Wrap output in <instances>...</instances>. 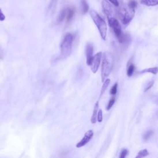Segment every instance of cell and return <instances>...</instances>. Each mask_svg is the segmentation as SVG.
<instances>
[{"instance_id": "1", "label": "cell", "mask_w": 158, "mask_h": 158, "mask_svg": "<svg viewBox=\"0 0 158 158\" xmlns=\"http://www.w3.org/2000/svg\"><path fill=\"white\" fill-rule=\"evenodd\" d=\"M114 65V58L110 52L105 51L102 56L101 80L103 82L110 75Z\"/></svg>"}, {"instance_id": "2", "label": "cell", "mask_w": 158, "mask_h": 158, "mask_svg": "<svg viewBox=\"0 0 158 158\" xmlns=\"http://www.w3.org/2000/svg\"><path fill=\"white\" fill-rule=\"evenodd\" d=\"M73 41L74 37L72 33H67L64 36L60 45V57L61 59H65L71 55Z\"/></svg>"}, {"instance_id": "3", "label": "cell", "mask_w": 158, "mask_h": 158, "mask_svg": "<svg viewBox=\"0 0 158 158\" xmlns=\"http://www.w3.org/2000/svg\"><path fill=\"white\" fill-rule=\"evenodd\" d=\"M90 14L91 19H93L95 24L96 25V27H97L99 30L101 37L102 38L103 40H106L108 30L106 22H105L102 17L98 14V13L97 12L93 10H91L90 11Z\"/></svg>"}, {"instance_id": "4", "label": "cell", "mask_w": 158, "mask_h": 158, "mask_svg": "<svg viewBox=\"0 0 158 158\" xmlns=\"http://www.w3.org/2000/svg\"><path fill=\"white\" fill-rule=\"evenodd\" d=\"M135 9L130 7L128 4L122 5L120 8L118 15L123 25L127 26L132 20L135 16Z\"/></svg>"}, {"instance_id": "5", "label": "cell", "mask_w": 158, "mask_h": 158, "mask_svg": "<svg viewBox=\"0 0 158 158\" xmlns=\"http://www.w3.org/2000/svg\"><path fill=\"white\" fill-rule=\"evenodd\" d=\"M102 52H98L93 56V61H92V63L90 66L91 71L94 74H96L98 71L101 61L102 59Z\"/></svg>"}, {"instance_id": "6", "label": "cell", "mask_w": 158, "mask_h": 158, "mask_svg": "<svg viewBox=\"0 0 158 158\" xmlns=\"http://www.w3.org/2000/svg\"><path fill=\"white\" fill-rule=\"evenodd\" d=\"M108 20L109 26L112 29L117 38L119 37L122 33V28L120 23L118 22V21L116 18H114V17H112V18L109 19Z\"/></svg>"}, {"instance_id": "7", "label": "cell", "mask_w": 158, "mask_h": 158, "mask_svg": "<svg viewBox=\"0 0 158 158\" xmlns=\"http://www.w3.org/2000/svg\"><path fill=\"white\" fill-rule=\"evenodd\" d=\"M101 7L103 12L106 16L108 19L112 18L114 17V11L112 7L107 0H103L101 2Z\"/></svg>"}, {"instance_id": "8", "label": "cell", "mask_w": 158, "mask_h": 158, "mask_svg": "<svg viewBox=\"0 0 158 158\" xmlns=\"http://www.w3.org/2000/svg\"><path fill=\"white\" fill-rule=\"evenodd\" d=\"M93 135H94V133L93 130H88L85 133L84 136H83V138L80 140V142L77 143L76 144L77 148H80L85 146L86 144L90 141L91 138H93Z\"/></svg>"}, {"instance_id": "9", "label": "cell", "mask_w": 158, "mask_h": 158, "mask_svg": "<svg viewBox=\"0 0 158 158\" xmlns=\"http://www.w3.org/2000/svg\"><path fill=\"white\" fill-rule=\"evenodd\" d=\"M85 54L86 61V63L88 65H90L93 59V46L91 43H88L85 48Z\"/></svg>"}, {"instance_id": "10", "label": "cell", "mask_w": 158, "mask_h": 158, "mask_svg": "<svg viewBox=\"0 0 158 158\" xmlns=\"http://www.w3.org/2000/svg\"><path fill=\"white\" fill-rule=\"evenodd\" d=\"M98 111H99V101H97L95 104L93 114H92V116L91 117V122L92 123V124H95L96 121H97V115H98Z\"/></svg>"}, {"instance_id": "11", "label": "cell", "mask_w": 158, "mask_h": 158, "mask_svg": "<svg viewBox=\"0 0 158 158\" xmlns=\"http://www.w3.org/2000/svg\"><path fill=\"white\" fill-rule=\"evenodd\" d=\"M117 39H118V42H119L121 44H125V43H129V41H130L131 40L129 34L124 33L123 32L119 37H117Z\"/></svg>"}, {"instance_id": "12", "label": "cell", "mask_w": 158, "mask_h": 158, "mask_svg": "<svg viewBox=\"0 0 158 158\" xmlns=\"http://www.w3.org/2000/svg\"><path fill=\"white\" fill-rule=\"evenodd\" d=\"M75 9L72 7H70L67 9V12H66V21L67 23H69L72 19V18L75 14Z\"/></svg>"}, {"instance_id": "13", "label": "cell", "mask_w": 158, "mask_h": 158, "mask_svg": "<svg viewBox=\"0 0 158 158\" xmlns=\"http://www.w3.org/2000/svg\"><path fill=\"white\" fill-rule=\"evenodd\" d=\"M140 3L146 6H155L158 5V0H141Z\"/></svg>"}, {"instance_id": "14", "label": "cell", "mask_w": 158, "mask_h": 158, "mask_svg": "<svg viewBox=\"0 0 158 158\" xmlns=\"http://www.w3.org/2000/svg\"><path fill=\"white\" fill-rule=\"evenodd\" d=\"M144 73H150L153 75H156L158 73V67H154L143 69L142 71L140 72V74H144Z\"/></svg>"}, {"instance_id": "15", "label": "cell", "mask_w": 158, "mask_h": 158, "mask_svg": "<svg viewBox=\"0 0 158 158\" xmlns=\"http://www.w3.org/2000/svg\"><path fill=\"white\" fill-rule=\"evenodd\" d=\"M110 82H111V80L109 78H106V80L103 82V85L102 86L101 90V93H100V98L101 97L102 95L104 93V92L107 90L108 87L109 86V84H110Z\"/></svg>"}, {"instance_id": "16", "label": "cell", "mask_w": 158, "mask_h": 158, "mask_svg": "<svg viewBox=\"0 0 158 158\" xmlns=\"http://www.w3.org/2000/svg\"><path fill=\"white\" fill-rule=\"evenodd\" d=\"M81 7L82 12L83 14H85L86 13L89 11V6L87 3L86 0H81Z\"/></svg>"}, {"instance_id": "17", "label": "cell", "mask_w": 158, "mask_h": 158, "mask_svg": "<svg viewBox=\"0 0 158 158\" xmlns=\"http://www.w3.org/2000/svg\"><path fill=\"white\" fill-rule=\"evenodd\" d=\"M66 12H67V10H63L61 11L59 14L58 16V19H57V21H58V23L61 22H63V20L64 19V18L66 16Z\"/></svg>"}, {"instance_id": "18", "label": "cell", "mask_w": 158, "mask_h": 158, "mask_svg": "<svg viewBox=\"0 0 158 158\" xmlns=\"http://www.w3.org/2000/svg\"><path fill=\"white\" fill-rule=\"evenodd\" d=\"M149 155V152L148 151L146 150V149H144V150H140L138 153L137 155L136 156V158H142V157H146L147 156Z\"/></svg>"}, {"instance_id": "19", "label": "cell", "mask_w": 158, "mask_h": 158, "mask_svg": "<svg viewBox=\"0 0 158 158\" xmlns=\"http://www.w3.org/2000/svg\"><path fill=\"white\" fill-rule=\"evenodd\" d=\"M135 71V66L133 64H131L129 65V66L127 68V75L128 77L132 76L133 74Z\"/></svg>"}, {"instance_id": "20", "label": "cell", "mask_w": 158, "mask_h": 158, "mask_svg": "<svg viewBox=\"0 0 158 158\" xmlns=\"http://www.w3.org/2000/svg\"><path fill=\"white\" fill-rule=\"evenodd\" d=\"M115 101H116V99L115 98H112L108 102V104L107 105V107H106V110L107 111H109L110 109L112 108V107L113 106L114 104L115 103Z\"/></svg>"}, {"instance_id": "21", "label": "cell", "mask_w": 158, "mask_h": 158, "mask_svg": "<svg viewBox=\"0 0 158 158\" xmlns=\"http://www.w3.org/2000/svg\"><path fill=\"white\" fill-rule=\"evenodd\" d=\"M153 134V130H148L144 134L143 136V139L144 141H146L149 138L151 137V136Z\"/></svg>"}, {"instance_id": "22", "label": "cell", "mask_w": 158, "mask_h": 158, "mask_svg": "<svg viewBox=\"0 0 158 158\" xmlns=\"http://www.w3.org/2000/svg\"><path fill=\"white\" fill-rule=\"evenodd\" d=\"M117 87H118V83H116L115 84L112 86L111 89L110 90V94L111 95H115L117 93Z\"/></svg>"}, {"instance_id": "23", "label": "cell", "mask_w": 158, "mask_h": 158, "mask_svg": "<svg viewBox=\"0 0 158 158\" xmlns=\"http://www.w3.org/2000/svg\"><path fill=\"white\" fill-rule=\"evenodd\" d=\"M128 5L131 7V8H133V9H135L136 7H137V5H138V4H137V2L135 1V0H130V1H129L128 3Z\"/></svg>"}, {"instance_id": "24", "label": "cell", "mask_w": 158, "mask_h": 158, "mask_svg": "<svg viewBox=\"0 0 158 158\" xmlns=\"http://www.w3.org/2000/svg\"><path fill=\"white\" fill-rule=\"evenodd\" d=\"M103 111L101 109H99L98 112V115H97V121L98 122H102L103 121Z\"/></svg>"}, {"instance_id": "25", "label": "cell", "mask_w": 158, "mask_h": 158, "mask_svg": "<svg viewBox=\"0 0 158 158\" xmlns=\"http://www.w3.org/2000/svg\"><path fill=\"white\" fill-rule=\"evenodd\" d=\"M128 153H129V151L127 150V149H124V150H122V151L121 152V155H120V156L119 157L120 158H125L127 155H128Z\"/></svg>"}, {"instance_id": "26", "label": "cell", "mask_w": 158, "mask_h": 158, "mask_svg": "<svg viewBox=\"0 0 158 158\" xmlns=\"http://www.w3.org/2000/svg\"><path fill=\"white\" fill-rule=\"evenodd\" d=\"M154 85V81H151L150 83H148V85H147V86L145 88V89L144 90V92H146L147 91H148L150 89H151L152 86Z\"/></svg>"}, {"instance_id": "27", "label": "cell", "mask_w": 158, "mask_h": 158, "mask_svg": "<svg viewBox=\"0 0 158 158\" xmlns=\"http://www.w3.org/2000/svg\"><path fill=\"white\" fill-rule=\"evenodd\" d=\"M6 19L5 15L3 14V11H1V9H0V21H4Z\"/></svg>"}, {"instance_id": "28", "label": "cell", "mask_w": 158, "mask_h": 158, "mask_svg": "<svg viewBox=\"0 0 158 158\" xmlns=\"http://www.w3.org/2000/svg\"><path fill=\"white\" fill-rule=\"evenodd\" d=\"M109 1L116 7H118L119 6V3H118V0H109Z\"/></svg>"}, {"instance_id": "29", "label": "cell", "mask_w": 158, "mask_h": 158, "mask_svg": "<svg viewBox=\"0 0 158 158\" xmlns=\"http://www.w3.org/2000/svg\"><path fill=\"white\" fill-rule=\"evenodd\" d=\"M3 58V55H2V53L1 52H0V59H1V58Z\"/></svg>"}]
</instances>
